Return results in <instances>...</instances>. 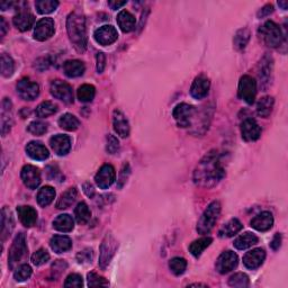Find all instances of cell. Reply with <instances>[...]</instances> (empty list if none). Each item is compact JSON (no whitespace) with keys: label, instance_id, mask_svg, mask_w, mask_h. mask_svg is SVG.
<instances>
[{"label":"cell","instance_id":"cell-1","mask_svg":"<svg viewBox=\"0 0 288 288\" xmlns=\"http://www.w3.org/2000/svg\"><path fill=\"white\" fill-rule=\"evenodd\" d=\"M225 176V170L222 166L221 156L216 151L207 153L194 171V181L200 187L212 188L217 185Z\"/></svg>","mask_w":288,"mask_h":288},{"label":"cell","instance_id":"cell-2","mask_svg":"<svg viewBox=\"0 0 288 288\" xmlns=\"http://www.w3.org/2000/svg\"><path fill=\"white\" fill-rule=\"evenodd\" d=\"M67 31L75 50L83 52L87 48V31L83 16L78 12H71L67 19Z\"/></svg>","mask_w":288,"mask_h":288},{"label":"cell","instance_id":"cell-3","mask_svg":"<svg viewBox=\"0 0 288 288\" xmlns=\"http://www.w3.org/2000/svg\"><path fill=\"white\" fill-rule=\"evenodd\" d=\"M221 214V204L219 202L214 201L207 206V209L202 214L200 221L197 223V232L200 234H209L217 222L218 216Z\"/></svg>","mask_w":288,"mask_h":288},{"label":"cell","instance_id":"cell-4","mask_svg":"<svg viewBox=\"0 0 288 288\" xmlns=\"http://www.w3.org/2000/svg\"><path fill=\"white\" fill-rule=\"evenodd\" d=\"M260 34L262 40L269 48H278L282 44L284 36L281 27L273 20H268L265 23L260 29Z\"/></svg>","mask_w":288,"mask_h":288},{"label":"cell","instance_id":"cell-5","mask_svg":"<svg viewBox=\"0 0 288 288\" xmlns=\"http://www.w3.org/2000/svg\"><path fill=\"white\" fill-rule=\"evenodd\" d=\"M27 253L26 240H25L24 233H18L16 238L12 241V244L9 249V256H8V265L10 269H14L15 266L23 259Z\"/></svg>","mask_w":288,"mask_h":288},{"label":"cell","instance_id":"cell-6","mask_svg":"<svg viewBox=\"0 0 288 288\" xmlns=\"http://www.w3.org/2000/svg\"><path fill=\"white\" fill-rule=\"evenodd\" d=\"M118 248V243L115 238L107 233L105 235L103 242L100 244V255H99V267L101 269H105L109 265L112 258L115 255L116 250Z\"/></svg>","mask_w":288,"mask_h":288},{"label":"cell","instance_id":"cell-7","mask_svg":"<svg viewBox=\"0 0 288 288\" xmlns=\"http://www.w3.org/2000/svg\"><path fill=\"white\" fill-rule=\"evenodd\" d=\"M195 113H196V109H195L194 106L183 103L176 106V108L173 109L172 114L177 125L179 126V128L186 129L193 125Z\"/></svg>","mask_w":288,"mask_h":288},{"label":"cell","instance_id":"cell-8","mask_svg":"<svg viewBox=\"0 0 288 288\" xmlns=\"http://www.w3.org/2000/svg\"><path fill=\"white\" fill-rule=\"evenodd\" d=\"M257 95V82L250 75L245 74L240 79L239 82V97L243 99L245 103L252 105L255 103Z\"/></svg>","mask_w":288,"mask_h":288},{"label":"cell","instance_id":"cell-9","mask_svg":"<svg viewBox=\"0 0 288 288\" xmlns=\"http://www.w3.org/2000/svg\"><path fill=\"white\" fill-rule=\"evenodd\" d=\"M51 95L56 98L65 101L66 104L73 103V91L69 83L61 80H53L50 86Z\"/></svg>","mask_w":288,"mask_h":288},{"label":"cell","instance_id":"cell-10","mask_svg":"<svg viewBox=\"0 0 288 288\" xmlns=\"http://www.w3.org/2000/svg\"><path fill=\"white\" fill-rule=\"evenodd\" d=\"M116 179L115 168L111 164H104L95 176V181L100 189H108Z\"/></svg>","mask_w":288,"mask_h":288},{"label":"cell","instance_id":"cell-11","mask_svg":"<svg viewBox=\"0 0 288 288\" xmlns=\"http://www.w3.org/2000/svg\"><path fill=\"white\" fill-rule=\"evenodd\" d=\"M239 264V258L232 251H224L216 261V270L219 274H227L234 270Z\"/></svg>","mask_w":288,"mask_h":288},{"label":"cell","instance_id":"cell-12","mask_svg":"<svg viewBox=\"0 0 288 288\" xmlns=\"http://www.w3.org/2000/svg\"><path fill=\"white\" fill-rule=\"evenodd\" d=\"M17 94L24 100H34L40 94V87L28 79H22L17 83Z\"/></svg>","mask_w":288,"mask_h":288},{"label":"cell","instance_id":"cell-13","mask_svg":"<svg viewBox=\"0 0 288 288\" xmlns=\"http://www.w3.org/2000/svg\"><path fill=\"white\" fill-rule=\"evenodd\" d=\"M20 176H22L24 185L29 189H36L42 181L40 169L31 166V164H27V166L23 167Z\"/></svg>","mask_w":288,"mask_h":288},{"label":"cell","instance_id":"cell-14","mask_svg":"<svg viewBox=\"0 0 288 288\" xmlns=\"http://www.w3.org/2000/svg\"><path fill=\"white\" fill-rule=\"evenodd\" d=\"M54 31V22L52 18H42L36 23L35 29H34V37L35 40L40 42H44L53 36Z\"/></svg>","mask_w":288,"mask_h":288},{"label":"cell","instance_id":"cell-15","mask_svg":"<svg viewBox=\"0 0 288 288\" xmlns=\"http://www.w3.org/2000/svg\"><path fill=\"white\" fill-rule=\"evenodd\" d=\"M241 134L244 141H257L261 135V128L253 118H247L241 124Z\"/></svg>","mask_w":288,"mask_h":288},{"label":"cell","instance_id":"cell-16","mask_svg":"<svg viewBox=\"0 0 288 288\" xmlns=\"http://www.w3.org/2000/svg\"><path fill=\"white\" fill-rule=\"evenodd\" d=\"M94 37L96 42L100 45H111L117 40L118 34L115 27L111 26V25H105L98 29H96L94 33Z\"/></svg>","mask_w":288,"mask_h":288},{"label":"cell","instance_id":"cell-17","mask_svg":"<svg viewBox=\"0 0 288 288\" xmlns=\"http://www.w3.org/2000/svg\"><path fill=\"white\" fill-rule=\"evenodd\" d=\"M0 123H1V135L6 137L9 132L14 117H12V104L9 98H3L1 104V115H0Z\"/></svg>","mask_w":288,"mask_h":288},{"label":"cell","instance_id":"cell-18","mask_svg":"<svg viewBox=\"0 0 288 288\" xmlns=\"http://www.w3.org/2000/svg\"><path fill=\"white\" fill-rule=\"evenodd\" d=\"M266 259V252L264 249L258 248L247 252L243 257V264L248 269L255 270L264 264Z\"/></svg>","mask_w":288,"mask_h":288},{"label":"cell","instance_id":"cell-19","mask_svg":"<svg viewBox=\"0 0 288 288\" xmlns=\"http://www.w3.org/2000/svg\"><path fill=\"white\" fill-rule=\"evenodd\" d=\"M34 22H35V17L27 9H20L12 19L15 27L19 29L20 32H26L28 29H31Z\"/></svg>","mask_w":288,"mask_h":288},{"label":"cell","instance_id":"cell-20","mask_svg":"<svg viewBox=\"0 0 288 288\" xmlns=\"http://www.w3.org/2000/svg\"><path fill=\"white\" fill-rule=\"evenodd\" d=\"M50 145L58 155H66L71 149V139L63 134L54 135L50 139Z\"/></svg>","mask_w":288,"mask_h":288},{"label":"cell","instance_id":"cell-21","mask_svg":"<svg viewBox=\"0 0 288 288\" xmlns=\"http://www.w3.org/2000/svg\"><path fill=\"white\" fill-rule=\"evenodd\" d=\"M211 87L210 80L204 75H200L194 80V82L190 87V95H192L195 99H203L205 98L209 94Z\"/></svg>","mask_w":288,"mask_h":288},{"label":"cell","instance_id":"cell-22","mask_svg":"<svg viewBox=\"0 0 288 288\" xmlns=\"http://www.w3.org/2000/svg\"><path fill=\"white\" fill-rule=\"evenodd\" d=\"M113 126L117 135H120L121 138H128L130 135L129 121L120 109H115L113 113Z\"/></svg>","mask_w":288,"mask_h":288},{"label":"cell","instance_id":"cell-23","mask_svg":"<svg viewBox=\"0 0 288 288\" xmlns=\"http://www.w3.org/2000/svg\"><path fill=\"white\" fill-rule=\"evenodd\" d=\"M274 217L270 212H262L258 214L255 218H252L251 226L257 231L266 232L273 227Z\"/></svg>","mask_w":288,"mask_h":288},{"label":"cell","instance_id":"cell-24","mask_svg":"<svg viewBox=\"0 0 288 288\" xmlns=\"http://www.w3.org/2000/svg\"><path fill=\"white\" fill-rule=\"evenodd\" d=\"M17 213H18V217L24 226L32 227L33 225H35L37 221V212L32 206H18L17 207Z\"/></svg>","mask_w":288,"mask_h":288},{"label":"cell","instance_id":"cell-25","mask_svg":"<svg viewBox=\"0 0 288 288\" xmlns=\"http://www.w3.org/2000/svg\"><path fill=\"white\" fill-rule=\"evenodd\" d=\"M26 153L32 159L37 161H43L49 158V150L41 142L32 141L26 145Z\"/></svg>","mask_w":288,"mask_h":288},{"label":"cell","instance_id":"cell-26","mask_svg":"<svg viewBox=\"0 0 288 288\" xmlns=\"http://www.w3.org/2000/svg\"><path fill=\"white\" fill-rule=\"evenodd\" d=\"M51 249L57 253H63L69 251L72 248V241L69 236L66 235H54L50 241Z\"/></svg>","mask_w":288,"mask_h":288},{"label":"cell","instance_id":"cell-27","mask_svg":"<svg viewBox=\"0 0 288 288\" xmlns=\"http://www.w3.org/2000/svg\"><path fill=\"white\" fill-rule=\"evenodd\" d=\"M14 218H12L11 212L3 207L1 212V240L2 242L5 241L8 236L10 235V233L14 228Z\"/></svg>","mask_w":288,"mask_h":288},{"label":"cell","instance_id":"cell-28","mask_svg":"<svg viewBox=\"0 0 288 288\" xmlns=\"http://www.w3.org/2000/svg\"><path fill=\"white\" fill-rule=\"evenodd\" d=\"M84 70H86L84 65L79 60H69L63 65V71H65L67 77L69 78L80 77V75L83 74Z\"/></svg>","mask_w":288,"mask_h":288},{"label":"cell","instance_id":"cell-29","mask_svg":"<svg viewBox=\"0 0 288 288\" xmlns=\"http://www.w3.org/2000/svg\"><path fill=\"white\" fill-rule=\"evenodd\" d=\"M117 24L123 32L130 33L135 28V17L128 10H122L117 15Z\"/></svg>","mask_w":288,"mask_h":288},{"label":"cell","instance_id":"cell-30","mask_svg":"<svg viewBox=\"0 0 288 288\" xmlns=\"http://www.w3.org/2000/svg\"><path fill=\"white\" fill-rule=\"evenodd\" d=\"M242 223L238 218H232L226 224H224L218 234L221 238H231V236H234L236 233L242 230Z\"/></svg>","mask_w":288,"mask_h":288},{"label":"cell","instance_id":"cell-31","mask_svg":"<svg viewBox=\"0 0 288 288\" xmlns=\"http://www.w3.org/2000/svg\"><path fill=\"white\" fill-rule=\"evenodd\" d=\"M77 196H78V192L75 187H71L68 190H66V192L61 195L60 198H59L57 202V205H56L57 209L66 210L68 209V207H70L74 203Z\"/></svg>","mask_w":288,"mask_h":288},{"label":"cell","instance_id":"cell-32","mask_svg":"<svg viewBox=\"0 0 288 288\" xmlns=\"http://www.w3.org/2000/svg\"><path fill=\"white\" fill-rule=\"evenodd\" d=\"M53 227L56 228V230L63 232V233L71 232L74 227L73 219H72L71 216L68 214L59 215L58 217L53 221Z\"/></svg>","mask_w":288,"mask_h":288},{"label":"cell","instance_id":"cell-33","mask_svg":"<svg viewBox=\"0 0 288 288\" xmlns=\"http://www.w3.org/2000/svg\"><path fill=\"white\" fill-rule=\"evenodd\" d=\"M258 236L253 234V233L250 232H245L244 234L240 235L239 238H236L234 241V247L238 250H245L251 248L252 245H255L258 243Z\"/></svg>","mask_w":288,"mask_h":288},{"label":"cell","instance_id":"cell-34","mask_svg":"<svg viewBox=\"0 0 288 288\" xmlns=\"http://www.w3.org/2000/svg\"><path fill=\"white\" fill-rule=\"evenodd\" d=\"M273 71V60L272 58L266 56L262 58V60L259 63V70H258V75L261 80V83L268 82L270 75Z\"/></svg>","mask_w":288,"mask_h":288},{"label":"cell","instance_id":"cell-35","mask_svg":"<svg viewBox=\"0 0 288 288\" xmlns=\"http://www.w3.org/2000/svg\"><path fill=\"white\" fill-rule=\"evenodd\" d=\"M213 242V239L210 236H205V238H201L189 245V251L195 258H200L202 253L205 251L206 248H209L211 243Z\"/></svg>","mask_w":288,"mask_h":288},{"label":"cell","instance_id":"cell-36","mask_svg":"<svg viewBox=\"0 0 288 288\" xmlns=\"http://www.w3.org/2000/svg\"><path fill=\"white\" fill-rule=\"evenodd\" d=\"M54 198H56V190L51 186H44L37 194V203L42 207L49 206L53 202Z\"/></svg>","mask_w":288,"mask_h":288},{"label":"cell","instance_id":"cell-37","mask_svg":"<svg viewBox=\"0 0 288 288\" xmlns=\"http://www.w3.org/2000/svg\"><path fill=\"white\" fill-rule=\"evenodd\" d=\"M274 108V98L270 96L262 97V98L258 101L257 105V113L260 117L267 118L273 112Z\"/></svg>","mask_w":288,"mask_h":288},{"label":"cell","instance_id":"cell-38","mask_svg":"<svg viewBox=\"0 0 288 288\" xmlns=\"http://www.w3.org/2000/svg\"><path fill=\"white\" fill-rule=\"evenodd\" d=\"M59 125L66 131H75L80 126V122L74 115L67 113L59 118Z\"/></svg>","mask_w":288,"mask_h":288},{"label":"cell","instance_id":"cell-39","mask_svg":"<svg viewBox=\"0 0 288 288\" xmlns=\"http://www.w3.org/2000/svg\"><path fill=\"white\" fill-rule=\"evenodd\" d=\"M74 216H75V219H77V222L79 224H87L89 222V219L91 217V212L89 210L88 205L86 203H79L75 207L74 210Z\"/></svg>","mask_w":288,"mask_h":288},{"label":"cell","instance_id":"cell-40","mask_svg":"<svg viewBox=\"0 0 288 288\" xmlns=\"http://www.w3.org/2000/svg\"><path fill=\"white\" fill-rule=\"evenodd\" d=\"M58 112V106L52 103V101H43L39 106H37L35 114L37 117L44 118L49 117L51 115H54Z\"/></svg>","mask_w":288,"mask_h":288},{"label":"cell","instance_id":"cell-41","mask_svg":"<svg viewBox=\"0 0 288 288\" xmlns=\"http://www.w3.org/2000/svg\"><path fill=\"white\" fill-rule=\"evenodd\" d=\"M250 40V31L248 28H241L239 29L234 35L233 39V44H234V49L241 51L247 46L248 42Z\"/></svg>","mask_w":288,"mask_h":288},{"label":"cell","instance_id":"cell-42","mask_svg":"<svg viewBox=\"0 0 288 288\" xmlns=\"http://www.w3.org/2000/svg\"><path fill=\"white\" fill-rule=\"evenodd\" d=\"M36 9L42 15L51 14L59 7V2L56 0H37L35 2Z\"/></svg>","mask_w":288,"mask_h":288},{"label":"cell","instance_id":"cell-43","mask_svg":"<svg viewBox=\"0 0 288 288\" xmlns=\"http://www.w3.org/2000/svg\"><path fill=\"white\" fill-rule=\"evenodd\" d=\"M96 94V89L91 84H82L81 87H79L78 89V99L82 103H89L94 99Z\"/></svg>","mask_w":288,"mask_h":288},{"label":"cell","instance_id":"cell-44","mask_svg":"<svg viewBox=\"0 0 288 288\" xmlns=\"http://www.w3.org/2000/svg\"><path fill=\"white\" fill-rule=\"evenodd\" d=\"M15 71V63L10 56L7 53L1 54V74L3 77H10Z\"/></svg>","mask_w":288,"mask_h":288},{"label":"cell","instance_id":"cell-45","mask_svg":"<svg viewBox=\"0 0 288 288\" xmlns=\"http://www.w3.org/2000/svg\"><path fill=\"white\" fill-rule=\"evenodd\" d=\"M169 268H170L173 275L180 276V275H183L185 273L186 268H187V261H186L184 258L180 257L172 258L170 262H169Z\"/></svg>","mask_w":288,"mask_h":288},{"label":"cell","instance_id":"cell-46","mask_svg":"<svg viewBox=\"0 0 288 288\" xmlns=\"http://www.w3.org/2000/svg\"><path fill=\"white\" fill-rule=\"evenodd\" d=\"M228 285L231 287H239V288L249 287L250 285L249 277L243 273L234 274L233 276L230 277V279H228Z\"/></svg>","mask_w":288,"mask_h":288},{"label":"cell","instance_id":"cell-47","mask_svg":"<svg viewBox=\"0 0 288 288\" xmlns=\"http://www.w3.org/2000/svg\"><path fill=\"white\" fill-rule=\"evenodd\" d=\"M31 276H32V268L31 266H28L26 264L19 266L14 273V278L16 282H25Z\"/></svg>","mask_w":288,"mask_h":288},{"label":"cell","instance_id":"cell-48","mask_svg":"<svg viewBox=\"0 0 288 288\" xmlns=\"http://www.w3.org/2000/svg\"><path fill=\"white\" fill-rule=\"evenodd\" d=\"M27 131L33 135L41 137V135L45 134L46 131H48V124L41 121H34L28 125Z\"/></svg>","mask_w":288,"mask_h":288},{"label":"cell","instance_id":"cell-49","mask_svg":"<svg viewBox=\"0 0 288 288\" xmlns=\"http://www.w3.org/2000/svg\"><path fill=\"white\" fill-rule=\"evenodd\" d=\"M31 259L35 266H42L50 260V255L45 249H40L37 250L36 252L33 253Z\"/></svg>","mask_w":288,"mask_h":288},{"label":"cell","instance_id":"cell-50","mask_svg":"<svg viewBox=\"0 0 288 288\" xmlns=\"http://www.w3.org/2000/svg\"><path fill=\"white\" fill-rule=\"evenodd\" d=\"M88 286L89 287H96V286H108V282L106 281L104 277L99 276L98 274L94 272L88 274Z\"/></svg>","mask_w":288,"mask_h":288},{"label":"cell","instance_id":"cell-51","mask_svg":"<svg viewBox=\"0 0 288 288\" xmlns=\"http://www.w3.org/2000/svg\"><path fill=\"white\" fill-rule=\"evenodd\" d=\"M118 149H120V141L114 135L108 134L106 138V151L109 154H115Z\"/></svg>","mask_w":288,"mask_h":288},{"label":"cell","instance_id":"cell-52","mask_svg":"<svg viewBox=\"0 0 288 288\" xmlns=\"http://www.w3.org/2000/svg\"><path fill=\"white\" fill-rule=\"evenodd\" d=\"M82 277L78 274H71L67 277L65 287H82Z\"/></svg>","mask_w":288,"mask_h":288},{"label":"cell","instance_id":"cell-53","mask_svg":"<svg viewBox=\"0 0 288 288\" xmlns=\"http://www.w3.org/2000/svg\"><path fill=\"white\" fill-rule=\"evenodd\" d=\"M94 259V251L92 249H84L77 255V260L80 264H89Z\"/></svg>","mask_w":288,"mask_h":288},{"label":"cell","instance_id":"cell-54","mask_svg":"<svg viewBox=\"0 0 288 288\" xmlns=\"http://www.w3.org/2000/svg\"><path fill=\"white\" fill-rule=\"evenodd\" d=\"M131 173V169H130V164L129 163H124L123 166L121 173H120V178H118V187L122 188L123 185H124L126 181H128V178Z\"/></svg>","mask_w":288,"mask_h":288},{"label":"cell","instance_id":"cell-55","mask_svg":"<svg viewBox=\"0 0 288 288\" xmlns=\"http://www.w3.org/2000/svg\"><path fill=\"white\" fill-rule=\"evenodd\" d=\"M97 71H98V73H101V72L104 71L105 67H106V58L104 56V53H97Z\"/></svg>","mask_w":288,"mask_h":288},{"label":"cell","instance_id":"cell-56","mask_svg":"<svg viewBox=\"0 0 288 288\" xmlns=\"http://www.w3.org/2000/svg\"><path fill=\"white\" fill-rule=\"evenodd\" d=\"M68 265L65 260H57L52 266V269L54 273H58V275H60L62 272H65V269L67 268Z\"/></svg>","mask_w":288,"mask_h":288},{"label":"cell","instance_id":"cell-57","mask_svg":"<svg viewBox=\"0 0 288 288\" xmlns=\"http://www.w3.org/2000/svg\"><path fill=\"white\" fill-rule=\"evenodd\" d=\"M282 240H283V236L281 233H276L272 241V243H270V247H272V249L275 250V251H277L282 245Z\"/></svg>","mask_w":288,"mask_h":288},{"label":"cell","instance_id":"cell-58","mask_svg":"<svg viewBox=\"0 0 288 288\" xmlns=\"http://www.w3.org/2000/svg\"><path fill=\"white\" fill-rule=\"evenodd\" d=\"M273 11H274L273 5H267V6H265L264 8H262V9H260L259 11H258V17H259V18H262V17H266V16L270 15Z\"/></svg>","mask_w":288,"mask_h":288},{"label":"cell","instance_id":"cell-59","mask_svg":"<svg viewBox=\"0 0 288 288\" xmlns=\"http://www.w3.org/2000/svg\"><path fill=\"white\" fill-rule=\"evenodd\" d=\"M83 192L88 197H90V198L95 195V189H94V187H92V185L89 184V183H86L83 185Z\"/></svg>","mask_w":288,"mask_h":288},{"label":"cell","instance_id":"cell-60","mask_svg":"<svg viewBox=\"0 0 288 288\" xmlns=\"http://www.w3.org/2000/svg\"><path fill=\"white\" fill-rule=\"evenodd\" d=\"M7 23H6V20L3 17H0V35H1V37H3L6 35V33H7Z\"/></svg>","mask_w":288,"mask_h":288},{"label":"cell","instance_id":"cell-61","mask_svg":"<svg viewBox=\"0 0 288 288\" xmlns=\"http://www.w3.org/2000/svg\"><path fill=\"white\" fill-rule=\"evenodd\" d=\"M108 5L112 8V9L116 10V9H120L121 7L125 6L126 1H108Z\"/></svg>","mask_w":288,"mask_h":288},{"label":"cell","instance_id":"cell-62","mask_svg":"<svg viewBox=\"0 0 288 288\" xmlns=\"http://www.w3.org/2000/svg\"><path fill=\"white\" fill-rule=\"evenodd\" d=\"M278 5L282 6L283 9H287V2L286 1H279Z\"/></svg>","mask_w":288,"mask_h":288},{"label":"cell","instance_id":"cell-63","mask_svg":"<svg viewBox=\"0 0 288 288\" xmlns=\"http://www.w3.org/2000/svg\"><path fill=\"white\" fill-rule=\"evenodd\" d=\"M190 286H205V285H202V284H192Z\"/></svg>","mask_w":288,"mask_h":288}]
</instances>
